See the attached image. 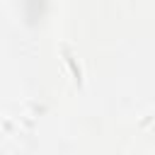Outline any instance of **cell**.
<instances>
[{
    "label": "cell",
    "mask_w": 155,
    "mask_h": 155,
    "mask_svg": "<svg viewBox=\"0 0 155 155\" xmlns=\"http://www.w3.org/2000/svg\"><path fill=\"white\" fill-rule=\"evenodd\" d=\"M63 56H65V61H68V65H70V70H73V78H75V82H78V85H82V70H80V65L75 63V58L70 56V51H68V48L63 51Z\"/></svg>",
    "instance_id": "cell-1"
}]
</instances>
